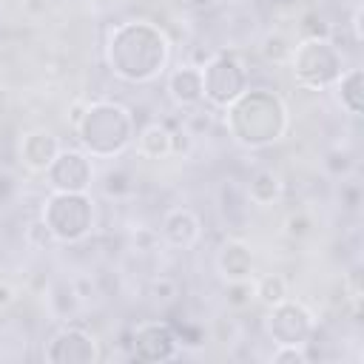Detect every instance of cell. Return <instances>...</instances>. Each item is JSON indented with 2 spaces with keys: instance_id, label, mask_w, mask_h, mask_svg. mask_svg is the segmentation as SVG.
Listing matches in <instances>:
<instances>
[{
  "instance_id": "6da1fadb",
  "label": "cell",
  "mask_w": 364,
  "mask_h": 364,
  "mask_svg": "<svg viewBox=\"0 0 364 364\" xmlns=\"http://www.w3.org/2000/svg\"><path fill=\"white\" fill-rule=\"evenodd\" d=\"M168 60V40L151 23H122L108 37V63L111 71L128 82L154 80Z\"/></svg>"
},
{
  "instance_id": "7a4b0ae2",
  "label": "cell",
  "mask_w": 364,
  "mask_h": 364,
  "mask_svg": "<svg viewBox=\"0 0 364 364\" xmlns=\"http://www.w3.org/2000/svg\"><path fill=\"white\" fill-rule=\"evenodd\" d=\"M233 139L245 148H262L276 142L287 128V108L276 94L242 91L225 114Z\"/></svg>"
},
{
  "instance_id": "3957f363",
  "label": "cell",
  "mask_w": 364,
  "mask_h": 364,
  "mask_svg": "<svg viewBox=\"0 0 364 364\" xmlns=\"http://www.w3.org/2000/svg\"><path fill=\"white\" fill-rule=\"evenodd\" d=\"M77 134L91 156H117L131 142L134 119L117 102H94L77 125Z\"/></svg>"
},
{
  "instance_id": "277c9868",
  "label": "cell",
  "mask_w": 364,
  "mask_h": 364,
  "mask_svg": "<svg viewBox=\"0 0 364 364\" xmlns=\"http://www.w3.org/2000/svg\"><path fill=\"white\" fill-rule=\"evenodd\" d=\"M43 222L57 242H80L94 222V208L85 193L54 191L43 205Z\"/></svg>"
},
{
  "instance_id": "5b68a950",
  "label": "cell",
  "mask_w": 364,
  "mask_h": 364,
  "mask_svg": "<svg viewBox=\"0 0 364 364\" xmlns=\"http://www.w3.org/2000/svg\"><path fill=\"white\" fill-rule=\"evenodd\" d=\"M290 65L296 80L310 88H324L341 77V54L330 40H301L290 51Z\"/></svg>"
},
{
  "instance_id": "8992f818",
  "label": "cell",
  "mask_w": 364,
  "mask_h": 364,
  "mask_svg": "<svg viewBox=\"0 0 364 364\" xmlns=\"http://www.w3.org/2000/svg\"><path fill=\"white\" fill-rule=\"evenodd\" d=\"M245 82H247V74L242 63L230 54H213L202 65V91H205V100L216 108H228L245 91Z\"/></svg>"
},
{
  "instance_id": "52a82bcc",
  "label": "cell",
  "mask_w": 364,
  "mask_h": 364,
  "mask_svg": "<svg viewBox=\"0 0 364 364\" xmlns=\"http://www.w3.org/2000/svg\"><path fill=\"white\" fill-rule=\"evenodd\" d=\"M267 333L276 344H307L313 333V316L296 301H279L270 307Z\"/></svg>"
},
{
  "instance_id": "ba28073f",
  "label": "cell",
  "mask_w": 364,
  "mask_h": 364,
  "mask_svg": "<svg viewBox=\"0 0 364 364\" xmlns=\"http://www.w3.org/2000/svg\"><path fill=\"white\" fill-rule=\"evenodd\" d=\"M131 353L139 361H168L176 355V333L165 321H142L131 330Z\"/></svg>"
},
{
  "instance_id": "9c48e42d",
  "label": "cell",
  "mask_w": 364,
  "mask_h": 364,
  "mask_svg": "<svg viewBox=\"0 0 364 364\" xmlns=\"http://www.w3.org/2000/svg\"><path fill=\"white\" fill-rule=\"evenodd\" d=\"M97 358V341L80 327H63L46 347V361L51 364H91Z\"/></svg>"
},
{
  "instance_id": "30bf717a",
  "label": "cell",
  "mask_w": 364,
  "mask_h": 364,
  "mask_svg": "<svg viewBox=\"0 0 364 364\" xmlns=\"http://www.w3.org/2000/svg\"><path fill=\"white\" fill-rule=\"evenodd\" d=\"M48 185L65 193H85L91 185V162L80 151H60L57 159L48 165Z\"/></svg>"
},
{
  "instance_id": "8fae6325",
  "label": "cell",
  "mask_w": 364,
  "mask_h": 364,
  "mask_svg": "<svg viewBox=\"0 0 364 364\" xmlns=\"http://www.w3.org/2000/svg\"><path fill=\"white\" fill-rule=\"evenodd\" d=\"M60 151V139L46 128H34L20 139V162L34 173H46Z\"/></svg>"
},
{
  "instance_id": "7c38bea8",
  "label": "cell",
  "mask_w": 364,
  "mask_h": 364,
  "mask_svg": "<svg viewBox=\"0 0 364 364\" xmlns=\"http://www.w3.org/2000/svg\"><path fill=\"white\" fill-rule=\"evenodd\" d=\"M162 242H168L171 247H193L196 239L202 236V222L193 210L188 208H176L165 216L162 222Z\"/></svg>"
},
{
  "instance_id": "4fadbf2b",
  "label": "cell",
  "mask_w": 364,
  "mask_h": 364,
  "mask_svg": "<svg viewBox=\"0 0 364 364\" xmlns=\"http://www.w3.org/2000/svg\"><path fill=\"white\" fill-rule=\"evenodd\" d=\"M216 267L225 282H242L253 276V253L245 242L228 239L216 253Z\"/></svg>"
},
{
  "instance_id": "5bb4252c",
  "label": "cell",
  "mask_w": 364,
  "mask_h": 364,
  "mask_svg": "<svg viewBox=\"0 0 364 364\" xmlns=\"http://www.w3.org/2000/svg\"><path fill=\"white\" fill-rule=\"evenodd\" d=\"M168 94L176 105L182 108H196L202 100H205V91H202V68L196 65H179L171 77H168Z\"/></svg>"
},
{
  "instance_id": "9a60e30c",
  "label": "cell",
  "mask_w": 364,
  "mask_h": 364,
  "mask_svg": "<svg viewBox=\"0 0 364 364\" xmlns=\"http://www.w3.org/2000/svg\"><path fill=\"white\" fill-rule=\"evenodd\" d=\"M245 196H247V202H253V205H259V208L276 202V199L282 196V176H279L273 168L256 171V173L250 176V182H247V188H245Z\"/></svg>"
},
{
  "instance_id": "2e32d148",
  "label": "cell",
  "mask_w": 364,
  "mask_h": 364,
  "mask_svg": "<svg viewBox=\"0 0 364 364\" xmlns=\"http://www.w3.org/2000/svg\"><path fill=\"white\" fill-rule=\"evenodd\" d=\"M168 142H171V128L165 122H148L136 134V151L139 156H148V159L168 156Z\"/></svg>"
},
{
  "instance_id": "e0dca14e",
  "label": "cell",
  "mask_w": 364,
  "mask_h": 364,
  "mask_svg": "<svg viewBox=\"0 0 364 364\" xmlns=\"http://www.w3.org/2000/svg\"><path fill=\"white\" fill-rule=\"evenodd\" d=\"M80 304L82 301H80V296H77V290H74L71 282H54L51 284V290H48V307H51V313L60 321L74 318L80 313Z\"/></svg>"
},
{
  "instance_id": "ac0fdd59",
  "label": "cell",
  "mask_w": 364,
  "mask_h": 364,
  "mask_svg": "<svg viewBox=\"0 0 364 364\" xmlns=\"http://www.w3.org/2000/svg\"><path fill=\"white\" fill-rule=\"evenodd\" d=\"M361 82H364L361 68H353V71H347V74L338 77V97H341V105H344L353 117L361 114Z\"/></svg>"
},
{
  "instance_id": "d6986e66",
  "label": "cell",
  "mask_w": 364,
  "mask_h": 364,
  "mask_svg": "<svg viewBox=\"0 0 364 364\" xmlns=\"http://www.w3.org/2000/svg\"><path fill=\"white\" fill-rule=\"evenodd\" d=\"M253 296H256L259 301H264L267 307H273V304H279V301L287 299V282H284L279 273H267V276L256 279Z\"/></svg>"
},
{
  "instance_id": "ffe728a7",
  "label": "cell",
  "mask_w": 364,
  "mask_h": 364,
  "mask_svg": "<svg viewBox=\"0 0 364 364\" xmlns=\"http://www.w3.org/2000/svg\"><path fill=\"white\" fill-rule=\"evenodd\" d=\"M290 51H293V46H290V40L282 31L264 34V40H262V57L267 63H284V60H290Z\"/></svg>"
},
{
  "instance_id": "44dd1931",
  "label": "cell",
  "mask_w": 364,
  "mask_h": 364,
  "mask_svg": "<svg viewBox=\"0 0 364 364\" xmlns=\"http://www.w3.org/2000/svg\"><path fill=\"white\" fill-rule=\"evenodd\" d=\"M148 293H151L154 301H159V304H171V301L179 299V282H176L173 276H156V279H151Z\"/></svg>"
},
{
  "instance_id": "7402d4cb",
  "label": "cell",
  "mask_w": 364,
  "mask_h": 364,
  "mask_svg": "<svg viewBox=\"0 0 364 364\" xmlns=\"http://www.w3.org/2000/svg\"><path fill=\"white\" fill-rule=\"evenodd\" d=\"M26 242H28L31 247H37V250H46V247L54 245L57 239H54V233L48 230V225H46L43 216H40V219H34V222L26 228Z\"/></svg>"
},
{
  "instance_id": "603a6c76",
  "label": "cell",
  "mask_w": 364,
  "mask_h": 364,
  "mask_svg": "<svg viewBox=\"0 0 364 364\" xmlns=\"http://www.w3.org/2000/svg\"><path fill=\"white\" fill-rule=\"evenodd\" d=\"M102 191L105 196H114V199H122L128 191H131V176L125 171H108L105 173V182H102Z\"/></svg>"
},
{
  "instance_id": "cb8c5ba5",
  "label": "cell",
  "mask_w": 364,
  "mask_h": 364,
  "mask_svg": "<svg viewBox=\"0 0 364 364\" xmlns=\"http://www.w3.org/2000/svg\"><path fill=\"white\" fill-rule=\"evenodd\" d=\"M193 134L182 125V128H176V131H171V142H168V154L171 156H188L191 151H193Z\"/></svg>"
},
{
  "instance_id": "d4e9b609",
  "label": "cell",
  "mask_w": 364,
  "mask_h": 364,
  "mask_svg": "<svg viewBox=\"0 0 364 364\" xmlns=\"http://www.w3.org/2000/svg\"><path fill=\"white\" fill-rule=\"evenodd\" d=\"M250 299H253V284H250V279L228 282V304H230V307H245V304H250Z\"/></svg>"
},
{
  "instance_id": "484cf974",
  "label": "cell",
  "mask_w": 364,
  "mask_h": 364,
  "mask_svg": "<svg viewBox=\"0 0 364 364\" xmlns=\"http://www.w3.org/2000/svg\"><path fill=\"white\" fill-rule=\"evenodd\" d=\"M270 361L273 364H304L307 353L301 350V344H279V350L270 353Z\"/></svg>"
},
{
  "instance_id": "4316f807",
  "label": "cell",
  "mask_w": 364,
  "mask_h": 364,
  "mask_svg": "<svg viewBox=\"0 0 364 364\" xmlns=\"http://www.w3.org/2000/svg\"><path fill=\"white\" fill-rule=\"evenodd\" d=\"M301 34H304V40H327L330 37V26L318 14H307L301 20Z\"/></svg>"
},
{
  "instance_id": "83f0119b",
  "label": "cell",
  "mask_w": 364,
  "mask_h": 364,
  "mask_svg": "<svg viewBox=\"0 0 364 364\" xmlns=\"http://www.w3.org/2000/svg\"><path fill=\"white\" fill-rule=\"evenodd\" d=\"M131 242H134L136 250L148 253V250H156V247H159L162 236H159V230H154V228H136V230L131 233Z\"/></svg>"
},
{
  "instance_id": "f1b7e54d",
  "label": "cell",
  "mask_w": 364,
  "mask_h": 364,
  "mask_svg": "<svg viewBox=\"0 0 364 364\" xmlns=\"http://www.w3.org/2000/svg\"><path fill=\"white\" fill-rule=\"evenodd\" d=\"M310 228H313V225H310V216L301 213V210H299V213H290V216L284 219V233H287L290 239H301V236H307Z\"/></svg>"
},
{
  "instance_id": "f546056e",
  "label": "cell",
  "mask_w": 364,
  "mask_h": 364,
  "mask_svg": "<svg viewBox=\"0 0 364 364\" xmlns=\"http://www.w3.org/2000/svg\"><path fill=\"white\" fill-rule=\"evenodd\" d=\"M350 156L347 154H341V151H333V154H327V159H324V168L333 173V176H341V173H347L350 171Z\"/></svg>"
},
{
  "instance_id": "4dcf8cb0",
  "label": "cell",
  "mask_w": 364,
  "mask_h": 364,
  "mask_svg": "<svg viewBox=\"0 0 364 364\" xmlns=\"http://www.w3.org/2000/svg\"><path fill=\"white\" fill-rule=\"evenodd\" d=\"M185 128H188L193 136H199V131H208V128H210V111H193V114H188Z\"/></svg>"
},
{
  "instance_id": "1f68e13d",
  "label": "cell",
  "mask_w": 364,
  "mask_h": 364,
  "mask_svg": "<svg viewBox=\"0 0 364 364\" xmlns=\"http://www.w3.org/2000/svg\"><path fill=\"white\" fill-rule=\"evenodd\" d=\"M85 111H88V102H85V100H77V102H71V108H68V122L77 128V125L82 122Z\"/></svg>"
},
{
  "instance_id": "d6a6232c",
  "label": "cell",
  "mask_w": 364,
  "mask_h": 364,
  "mask_svg": "<svg viewBox=\"0 0 364 364\" xmlns=\"http://www.w3.org/2000/svg\"><path fill=\"white\" fill-rule=\"evenodd\" d=\"M74 284V290H77V296H80V301H85L91 293H94V282L88 279V276H80V279H74L71 282Z\"/></svg>"
},
{
  "instance_id": "836d02e7",
  "label": "cell",
  "mask_w": 364,
  "mask_h": 364,
  "mask_svg": "<svg viewBox=\"0 0 364 364\" xmlns=\"http://www.w3.org/2000/svg\"><path fill=\"white\" fill-rule=\"evenodd\" d=\"M350 28H353V43H361L364 40V31H361V6H355L353 20H350Z\"/></svg>"
},
{
  "instance_id": "e575fe53",
  "label": "cell",
  "mask_w": 364,
  "mask_h": 364,
  "mask_svg": "<svg viewBox=\"0 0 364 364\" xmlns=\"http://www.w3.org/2000/svg\"><path fill=\"white\" fill-rule=\"evenodd\" d=\"M14 299H17V290H14L9 282H0V307L14 304Z\"/></svg>"
},
{
  "instance_id": "d590c367",
  "label": "cell",
  "mask_w": 364,
  "mask_h": 364,
  "mask_svg": "<svg viewBox=\"0 0 364 364\" xmlns=\"http://www.w3.org/2000/svg\"><path fill=\"white\" fill-rule=\"evenodd\" d=\"M219 0H185V6L188 9H196V11H202V9H210V6H216Z\"/></svg>"
},
{
  "instance_id": "8d00e7d4",
  "label": "cell",
  "mask_w": 364,
  "mask_h": 364,
  "mask_svg": "<svg viewBox=\"0 0 364 364\" xmlns=\"http://www.w3.org/2000/svg\"><path fill=\"white\" fill-rule=\"evenodd\" d=\"M344 196H347V208H355V205H358V188H355V185L344 188Z\"/></svg>"
},
{
  "instance_id": "74e56055",
  "label": "cell",
  "mask_w": 364,
  "mask_h": 364,
  "mask_svg": "<svg viewBox=\"0 0 364 364\" xmlns=\"http://www.w3.org/2000/svg\"><path fill=\"white\" fill-rule=\"evenodd\" d=\"M11 188H14V182H11V176H6V173H0V199H6Z\"/></svg>"
}]
</instances>
